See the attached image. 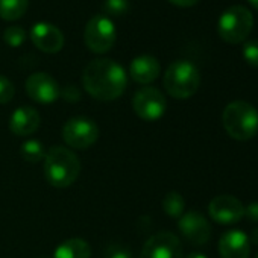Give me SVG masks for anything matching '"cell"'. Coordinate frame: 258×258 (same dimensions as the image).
I'll list each match as a JSON object with an SVG mask.
<instances>
[{
    "label": "cell",
    "instance_id": "6da1fadb",
    "mask_svg": "<svg viewBox=\"0 0 258 258\" xmlns=\"http://www.w3.org/2000/svg\"><path fill=\"white\" fill-rule=\"evenodd\" d=\"M84 88L97 100H115L126 88L127 76L124 69L108 58L91 61L82 73Z\"/></svg>",
    "mask_w": 258,
    "mask_h": 258
},
{
    "label": "cell",
    "instance_id": "7a4b0ae2",
    "mask_svg": "<svg viewBox=\"0 0 258 258\" xmlns=\"http://www.w3.org/2000/svg\"><path fill=\"white\" fill-rule=\"evenodd\" d=\"M226 134L237 142H247L258 134V111L244 100L228 103L222 114Z\"/></svg>",
    "mask_w": 258,
    "mask_h": 258
},
{
    "label": "cell",
    "instance_id": "3957f363",
    "mask_svg": "<svg viewBox=\"0 0 258 258\" xmlns=\"http://www.w3.org/2000/svg\"><path fill=\"white\" fill-rule=\"evenodd\" d=\"M81 173V163L75 152L55 146L44 157V175L50 185L58 188L70 187Z\"/></svg>",
    "mask_w": 258,
    "mask_h": 258
},
{
    "label": "cell",
    "instance_id": "277c9868",
    "mask_svg": "<svg viewBox=\"0 0 258 258\" xmlns=\"http://www.w3.org/2000/svg\"><path fill=\"white\" fill-rule=\"evenodd\" d=\"M201 84V75L198 67L185 59L175 61L169 66L164 75L166 91L175 99L191 97Z\"/></svg>",
    "mask_w": 258,
    "mask_h": 258
},
{
    "label": "cell",
    "instance_id": "5b68a950",
    "mask_svg": "<svg viewBox=\"0 0 258 258\" xmlns=\"http://www.w3.org/2000/svg\"><path fill=\"white\" fill-rule=\"evenodd\" d=\"M253 28V16L243 5H234L223 11L217 22L219 37L228 44H241Z\"/></svg>",
    "mask_w": 258,
    "mask_h": 258
},
{
    "label": "cell",
    "instance_id": "8992f818",
    "mask_svg": "<svg viewBox=\"0 0 258 258\" xmlns=\"http://www.w3.org/2000/svg\"><path fill=\"white\" fill-rule=\"evenodd\" d=\"M85 46L94 53H106L115 43V26L105 16H94L88 20L84 32Z\"/></svg>",
    "mask_w": 258,
    "mask_h": 258
},
{
    "label": "cell",
    "instance_id": "52a82bcc",
    "mask_svg": "<svg viewBox=\"0 0 258 258\" xmlns=\"http://www.w3.org/2000/svg\"><path fill=\"white\" fill-rule=\"evenodd\" d=\"M62 139L73 149H88L99 139L97 124L87 117H73L62 127Z\"/></svg>",
    "mask_w": 258,
    "mask_h": 258
},
{
    "label": "cell",
    "instance_id": "ba28073f",
    "mask_svg": "<svg viewBox=\"0 0 258 258\" xmlns=\"http://www.w3.org/2000/svg\"><path fill=\"white\" fill-rule=\"evenodd\" d=\"M133 108L136 114L148 121L158 120L164 115L167 109V102L164 94L155 87L140 88L133 97Z\"/></svg>",
    "mask_w": 258,
    "mask_h": 258
},
{
    "label": "cell",
    "instance_id": "9c48e42d",
    "mask_svg": "<svg viewBox=\"0 0 258 258\" xmlns=\"http://www.w3.org/2000/svg\"><path fill=\"white\" fill-rule=\"evenodd\" d=\"M139 258H182V244L175 234L163 231L145 243Z\"/></svg>",
    "mask_w": 258,
    "mask_h": 258
},
{
    "label": "cell",
    "instance_id": "30bf717a",
    "mask_svg": "<svg viewBox=\"0 0 258 258\" xmlns=\"http://www.w3.org/2000/svg\"><path fill=\"white\" fill-rule=\"evenodd\" d=\"M208 213L219 225H234L244 217V205L235 196L219 195L210 201Z\"/></svg>",
    "mask_w": 258,
    "mask_h": 258
},
{
    "label": "cell",
    "instance_id": "8fae6325",
    "mask_svg": "<svg viewBox=\"0 0 258 258\" xmlns=\"http://www.w3.org/2000/svg\"><path fill=\"white\" fill-rule=\"evenodd\" d=\"M178 228L181 234L185 237L187 241H190L195 246L205 244L211 237V225L198 211H188L182 214L178 220Z\"/></svg>",
    "mask_w": 258,
    "mask_h": 258
},
{
    "label": "cell",
    "instance_id": "7c38bea8",
    "mask_svg": "<svg viewBox=\"0 0 258 258\" xmlns=\"http://www.w3.org/2000/svg\"><path fill=\"white\" fill-rule=\"evenodd\" d=\"M28 96L38 103H53L61 96L59 84L47 73H34L26 81Z\"/></svg>",
    "mask_w": 258,
    "mask_h": 258
},
{
    "label": "cell",
    "instance_id": "4fadbf2b",
    "mask_svg": "<svg viewBox=\"0 0 258 258\" xmlns=\"http://www.w3.org/2000/svg\"><path fill=\"white\" fill-rule=\"evenodd\" d=\"M31 40L32 43L46 53H56L64 46V35L62 32L49 23H37L31 29Z\"/></svg>",
    "mask_w": 258,
    "mask_h": 258
},
{
    "label": "cell",
    "instance_id": "5bb4252c",
    "mask_svg": "<svg viewBox=\"0 0 258 258\" xmlns=\"http://www.w3.org/2000/svg\"><path fill=\"white\" fill-rule=\"evenodd\" d=\"M249 237L240 229H231L222 234L219 240L220 258H249Z\"/></svg>",
    "mask_w": 258,
    "mask_h": 258
},
{
    "label": "cell",
    "instance_id": "9a60e30c",
    "mask_svg": "<svg viewBox=\"0 0 258 258\" xmlns=\"http://www.w3.org/2000/svg\"><path fill=\"white\" fill-rule=\"evenodd\" d=\"M41 117L38 111L32 106H20L17 108L10 120V129L19 137L31 136L40 127Z\"/></svg>",
    "mask_w": 258,
    "mask_h": 258
},
{
    "label": "cell",
    "instance_id": "2e32d148",
    "mask_svg": "<svg viewBox=\"0 0 258 258\" xmlns=\"http://www.w3.org/2000/svg\"><path fill=\"white\" fill-rule=\"evenodd\" d=\"M160 61L152 55H140L133 59L129 73L131 78L139 84H151L160 76Z\"/></svg>",
    "mask_w": 258,
    "mask_h": 258
},
{
    "label": "cell",
    "instance_id": "e0dca14e",
    "mask_svg": "<svg viewBox=\"0 0 258 258\" xmlns=\"http://www.w3.org/2000/svg\"><path fill=\"white\" fill-rule=\"evenodd\" d=\"M90 256H91L90 244L82 238H69L62 241L53 253V258H90Z\"/></svg>",
    "mask_w": 258,
    "mask_h": 258
},
{
    "label": "cell",
    "instance_id": "ac0fdd59",
    "mask_svg": "<svg viewBox=\"0 0 258 258\" xmlns=\"http://www.w3.org/2000/svg\"><path fill=\"white\" fill-rule=\"evenodd\" d=\"M29 0H0V17L7 22L19 20L28 11Z\"/></svg>",
    "mask_w": 258,
    "mask_h": 258
},
{
    "label": "cell",
    "instance_id": "d6986e66",
    "mask_svg": "<svg viewBox=\"0 0 258 258\" xmlns=\"http://www.w3.org/2000/svg\"><path fill=\"white\" fill-rule=\"evenodd\" d=\"M184 208H185V201L181 196V193H178V191H170L163 199V210L170 217L179 219L184 214Z\"/></svg>",
    "mask_w": 258,
    "mask_h": 258
},
{
    "label": "cell",
    "instance_id": "ffe728a7",
    "mask_svg": "<svg viewBox=\"0 0 258 258\" xmlns=\"http://www.w3.org/2000/svg\"><path fill=\"white\" fill-rule=\"evenodd\" d=\"M20 152H22V157L29 163H38L44 160L46 157L44 146L37 140H28L26 143H23Z\"/></svg>",
    "mask_w": 258,
    "mask_h": 258
},
{
    "label": "cell",
    "instance_id": "44dd1931",
    "mask_svg": "<svg viewBox=\"0 0 258 258\" xmlns=\"http://www.w3.org/2000/svg\"><path fill=\"white\" fill-rule=\"evenodd\" d=\"M4 40L10 47H20L26 40V31L20 26H11L4 32Z\"/></svg>",
    "mask_w": 258,
    "mask_h": 258
},
{
    "label": "cell",
    "instance_id": "7402d4cb",
    "mask_svg": "<svg viewBox=\"0 0 258 258\" xmlns=\"http://www.w3.org/2000/svg\"><path fill=\"white\" fill-rule=\"evenodd\" d=\"M243 58L250 67L258 69V40L244 41V44H243Z\"/></svg>",
    "mask_w": 258,
    "mask_h": 258
},
{
    "label": "cell",
    "instance_id": "603a6c76",
    "mask_svg": "<svg viewBox=\"0 0 258 258\" xmlns=\"http://www.w3.org/2000/svg\"><path fill=\"white\" fill-rule=\"evenodd\" d=\"M129 2L127 0H105L103 2V11L109 16H121L127 13Z\"/></svg>",
    "mask_w": 258,
    "mask_h": 258
},
{
    "label": "cell",
    "instance_id": "cb8c5ba5",
    "mask_svg": "<svg viewBox=\"0 0 258 258\" xmlns=\"http://www.w3.org/2000/svg\"><path fill=\"white\" fill-rule=\"evenodd\" d=\"M16 88L13 85V82L7 78L0 75V105L11 102V99L14 97Z\"/></svg>",
    "mask_w": 258,
    "mask_h": 258
},
{
    "label": "cell",
    "instance_id": "d4e9b609",
    "mask_svg": "<svg viewBox=\"0 0 258 258\" xmlns=\"http://www.w3.org/2000/svg\"><path fill=\"white\" fill-rule=\"evenodd\" d=\"M105 258H133V253L124 246H111L108 249Z\"/></svg>",
    "mask_w": 258,
    "mask_h": 258
},
{
    "label": "cell",
    "instance_id": "484cf974",
    "mask_svg": "<svg viewBox=\"0 0 258 258\" xmlns=\"http://www.w3.org/2000/svg\"><path fill=\"white\" fill-rule=\"evenodd\" d=\"M244 217L252 223H258V202H250L244 207Z\"/></svg>",
    "mask_w": 258,
    "mask_h": 258
},
{
    "label": "cell",
    "instance_id": "4316f807",
    "mask_svg": "<svg viewBox=\"0 0 258 258\" xmlns=\"http://www.w3.org/2000/svg\"><path fill=\"white\" fill-rule=\"evenodd\" d=\"M62 96H64L66 100H69V102H76V100H79V97H81L79 91H78L75 87H72V85L66 87V90L62 91Z\"/></svg>",
    "mask_w": 258,
    "mask_h": 258
},
{
    "label": "cell",
    "instance_id": "83f0119b",
    "mask_svg": "<svg viewBox=\"0 0 258 258\" xmlns=\"http://www.w3.org/2000/svg\"><path fill=\"white\" fill-rule=\"evenodd\" d=\"M169 2L179 8H191L199 2V0H169Z\"/></svg>",
    "mask_w": 258,
    "mask_h": 258
},
{
    "label": "cell",
    "instance_id": "f1b7e54d",
    "mask_svg": "<svg viewBox=\"0 0 258 258\" xmlns=\"http://www.w3.org/2000/svg\"><path fill=\"white\" fill-rule=\"evenodd\" d=\"M250 241H252L253 244L258 246V228H255V229L252 231V234H250Z\"/></svg>",
    "mask_w": 258,
    "mask_h": 258
},
{
    "label": "cell",
    "instance_id": "f546056e",
    "mask_svg": "<svg viewBox=\"0 0 258 258\" xmlns=\"http://www.w3.org/2000/svg\"><path fill=\"white\" fill-rule=\"evenodd\" d=\"M185 258H207L204 253H199V252H191V253H188Z\"/></svg>",
    "mask_w": 258,
    "mask_h": 258
},
{
    "label": "cell",
    "instance_id": "4dcf8cb0",
    "mask_svg": "<svg viewBox=\"0 0 258 258\" xmlns=\"http://www.w3.org/2000/svg\"><path fill=\"white\" fill-rule=\"evenodd\" d=\"M247 2L250 4V7H252V8H255V10L258 11V0H247Z\"/></svg>",
    "mask_w": 258,
    "mask_h": 258
},
{
    "label": "cell",
    "instance_id": "1f68e13d",
    "mask_svg": "<svg viewBox=\"0 0 258 258\" xmlns=\"http://www.w3.org/2000/svg\"><path fill=\"white\" fill-rule=\"evenodd\" d=\"M255 258H258V253H256V256H255Z\"/></svg>",
    "mask_w": 258,
    "mask_h": 258
}]
</instances>
